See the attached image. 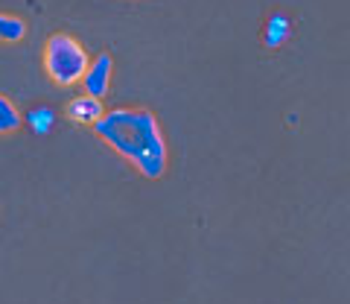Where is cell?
<instances>
[{
  "instance_id": "obj_1",
  "label": "cell",
  "mask_w": 350,
  "mask_h": 304,
  "mask_svg": "<svg viewBox=\"0 0 350 304\" xmlns=\"http://www.w3.org/2000/svg\"><path fill=\"white\" fill-rule=\"evenodd\" d=\"M94 132L144 179H163L170 167V147L149 108H111L94 123Z\"/></svg>"
},
{
  "instance_id": "obj_2",
  "label": "cell",
  "mask_w": 350,
  "mask_h": 304,
  "mask_svg": "<svg viewBox=\"0 0 350 304\" xmlns=\"http://www.w3.org/2000/svg\"><path fill=\"white\" fill-rule=\"evenodd\" d=\"M41 62L47 76L59 88H73V85H82V76L91 64V53L82 47V41H76L68 32H56L44 45Z\"/></svg>"
},
{
  "instance_id": "obj_3",
  "label": "cell",
  "mask_w": 350,
  "mask_h": 304,
  "mask_svg": "<svg viewBox=\"0 0 350 304\" xmlns=\"http://www.w3.org/2000/svg\"><path fill=\"white\" fill-rule=\"evenodd\" d=\"M111 76H114V59L108 56V53H100V56H94L91 64H88V71L82 76V88L85 94H94V97H103L111 91Z\"/></svg>"
},
{
  "instance_id": "obj_4",
  "label": "cell",
  "mask_w": 350,
  "mask_h": 304,
  "mask_svg": "<svg viewBox=\"0 0 350 304\" xmlns=\"http://www.w3.org/2000/svg\"><path fill=\"white\" fill-rule=\"evenodd\" d=\"M64 114H68V121L76 123V126H94V123L105 114V105H103L100 97H94V94H79V97H73V100L68 103Z\"/></svg>"
},
{
  "instance_id": "obj_5",
  "label": "cell",
  "mask_w": 350,
  "mask_h": 304,
  "mask_svg": "<svg viewBox=\"0 0 350 304\" xmlns=\"http://www.w3.org/2000/svg\"><path fill=\"white\" fill-rule=\"evenodd\" d=\"M289 36H292V21L283 15V12L271 15L266 29H262V41H266V47H280Z\"/></svg>"
},
{
  "instance_id": "obj_6",
  "label": "cell",
  "mask_w": 350,
  "mask_h": 304,
  "mask_svg": "<svg viewBox=\"0 0 350 304\" xmlns=\"http://www.w3.org/2000/svg\"><path fill=\"white\" fill-rule=\"evenodd\" d=\"M24 123L36 135H50L53 126H56V112H53L50 105H36V108H29V112L24 114Z\"/></svg>"
},
{
  "instance_id": "obj_7",
  "label": "cell",
  "mask_w": 350,
  "mask_h": 304,
  "mask_svg": "<svg viewBox=\"0 0 350 304\" xmlns=\"http://www.w3.org/2000/svg\"><path fill=\"white\" fill-rule=\"evenodd\" d=\"M21 126H24V114L18 112L12 100H6V97L0 94V135H12Z\"/></svg>"
},
{
  "instance_id": "obj_8",
  "label": "cell",
  "mask_w": 350,
  "mask_h": 304,
  "mask_svg": "<svg viewBox=\"0 0 350 304\" xmlns=\"http://www.w3.org/2000/svg\"><path fill=\"white\" fill-rule=\"evenodd\" d=\"M27 36V24L15 15H6L0 12V41L3 45H18V41H24Z\"/></svg>"
}]
</instances>
